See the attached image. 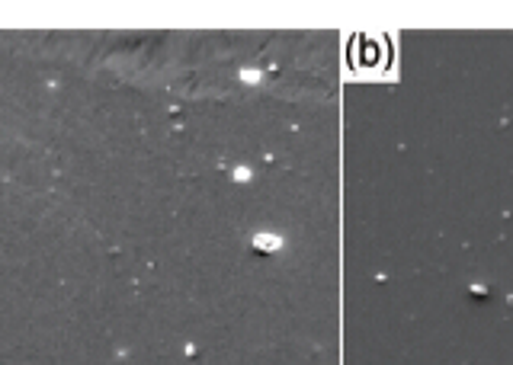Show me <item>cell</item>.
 I'll return each mask as SVG.
<instances>
[{"label": "cell", "mask_w": 513, "mask_h": 365, "mask_svg": "<svg viewBox=\"0 0 513 365\" xmlns=\"http://www.w3.org/2000/svg\"><path fill=\"white\" fill-rule=\"evenodd\" d=\"M279 247V240H257V250H273Z\"/></svg>", "instance_id": "cell-1"}]
</instances>
